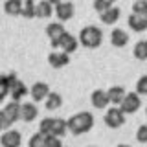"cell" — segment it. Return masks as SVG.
<instances>
[{
	"mask_svg": "<svg viewBox=\"0 0 147 147\" xmlns=\"http://www.w3.org/2000/svg\"><path fill=\"white\" fill-rule=\"evenodd\" d=\"M112 7H114L112 0H96V2H94V9L99 13V15L107 13L109 9H112Z\"/></svg>",
	"mask_w": 147,
	"mask_h": 147,
	"instance_id": "484cf974",
	"label": "cell"
},
{
	"mask_svg": "<svg viewBox=\"0 0 147 147\" xmlns=\"http://www.w3.org/2000/svg\"><path fill=\"white\" fill-rule=\"evenodd\" d=\"M70 63V55L68 53H64V52H52L48 55V64L52 68H64L66 64Z\"/></svg>",
	"mask_w": 147,
	"mask_h": 147,
	"instance_id": "8fae6325",
	"label": "cell"
},
{
	"mask_svg": "<svg viewBox=\"0 0 147 147\" xmlns=\"http://www.w3.org/2000/svg\"><path fill=\"white\" fill-rule=\"evenodd\" d=\"M66 121H68V132H72V134H85L94 127L92 112H77L70 116Z\"/></svg>",
	"mask_w": 147,
	"mask_h": 147,
	"instance_id": "7a4b0ae2",
	"label": "cell"
},
{
	"mask_svg": "<svg viewBox=\"0 0 147 147\" xmlns=\"http://www.w3.org/2000/svg\"><path fill=\"white\" fill-rule=\"evenodd\" d=\"M22 17H26V18L37 17V4L31 2V0H26L24 6H22Z\"/></svg>",
	"mask_w": 147,
	"mask_h": 147,
	"instance_id": "d4e9b609",
	"label": "cell"
},
{
	"mask_svg": "<svg viewBox=\"0 0 147 147\" xmlns=\"http://www.w3.org/2000/svg\"><path fill=\"white\" fill-rule=\"evenodd\" d=\"M103 42V31L98 26H85L79 33V44H83L85 48L96 50L99 48V44Z\"/></svg>",
	"mask_w": 147,
	"mask_h": 147,
	"instance_id": "277c9868",
	"label": "cell"
},
{
	"mask_svg": "<svg viewBox=\"0 0 147 147\" xmlns=\"http://www.w3.org/2000/svg\"><path fill=\"white\" fill-rule=\"evenodd\" d=\"M28 92H30V88L22 83L20 79H13V85H11V101H18L20 103V99H24L28 96Z\"/></svg>",
	"mask_w": 147,
	"mask_h": 147,
	"instance_id": "7c38bea8",
	"label": "cell"
},
{
	"mask_svg": "<svg viewBox=\"0 0 147 147\" xmlns=\"http://www.w3.org/2000/svg\"><path fill=\"white\" fill-rule=\"evenodd\" d=\"M136 140L140 144H147V125H140L136 131Z\"/></svg>",
	"mask_w": 147,
	"mask_h": 147,
	"instance_id": "f546056e",
	"label": "cell"
},
{
	"mask_svg": "<svg viewBox=\"0 0 147 147\" xmlns=\"http://www.w3.org/2000/svg\"><path fill=\"white\" fill-rule=\"evenodd\" d=\"M127 114L123 112L119 107H110L107 112H105V125L110 127V129H118V127H121L123 123H125V118Z\"/></svg>",
	"mask_w": 147,
	"mask_h": 147,
	"instance_id": "8992f818",
	"label": "cell"
},
{
	"mask_svg": "<svg viewBox=\"0 0 147 147\" xmlns=\"http://www.w3.org/2000/svg\"><path fill=\"white\" fill-rule=\"evenodd\" d=\"M50 86L46 85L44 81H37L31 85V88H30V96H31V99L33 101H46V98L50 96Z\"/></svg>",
	"mask_w": 147,
	"mask_h": 147,
	"instance_id": "9c48e42d",
	"label": "cell"
},
{
	"mask_svg": "<svg viewBox=\"0 0 147 147\" xmlns=\"http://www.w3.org/2000/svg\"><path fill=\"white\" fill-rule=\"evenodd\" d=\"M140 107H142V99H140V94H136V92H127L123 103L119 105V109L125 114H134L140 110Z\"/></svg>",
	"mask_w": 147,
	"mask_h": 147,
	"instance_id": "ba28073f",
	"label": "cell"
},
{
	"mask_svg": "<svg viewBox=\"0 0 147 147\" xmlns=\"http://www.w3.org/2000/svg\"><path fill=\"white\" fill-rule=\"evenodd\" d=\"M52 15H55V6H53L52 0H42V2L37 4V17L48 18Z\"/></svg>",
	"mask_w": 147,
	"mask_h": 147,
	"instance_id": "d6986e66",
	"label": "cell"
},
{
	"mask_svg": "<svg viewBox=\"0 0 147 147\" xmlns=\"http://www.w3.org/2000/svg\"><path fill=\"white\" fill-rule=\"evenodd\" d=\"M77 46H79V39H76L72 33H64L61 39H57V40H53L52 42V48L55 50V52H64V53H74L77 50Z\"/></svg>",
	"mask_w": 147,
	"mask_h": 147,
	"instance_id": "5b68a950",
	"label": "cell"
},
{
	"mask_svg": "<svg viewBox=\"0 0 147 147\" xmlns=\"http://www.w3.org/2000/svg\"><path fill=\"white\" fill-rule=\"evenodd\" d=\"M145 116H147V109H145Z\"/></svg>",
	"mask_w": 147,
	"mask_h": 147,
	"instance_id": "d6a6232c",
	"label": "cell"
},
{
	"mask_svg": "<svg viewBox=\"0 0 147 147\" xmlns=\"http://www.w3.org/2000/svg\"><path fill=\"white\" fill-rule=\"evenodd\" d=\"M136 94L140 96H147V76H142L136 81Z\"/></svg>",
	"mask_w": 147,
	"mask_h": 147,
	"instance_id": "f1b7e54d",
	"label": "cell"
},
{
	"mask_svg": "<svg viewBox=\"0 0 147 147\" xmlns=\"http://www.w3.org/2000/svg\"><path fill=\"white\" fill-rule=\"evenodd\" d=\"M39 116V109H37L35 103H22V119L24 121H33V119Z\"/></svg>",
	"mask_w": 147,
	"mask_h": 147,
	"instance_id": "ffe728a7",
	"label": "cell"
},
{
	"mask_svg": "<svg viewBox=\"0 0 147 147\" xmlns=\"http://www.w3.org/2000/svg\"><path fill=\"white\" fill-rule=\"evenodd\" d=\"M44 140H46V136L42 132H37V134H33L30 140H28V147H42Z\"/></svg>",
	"mask_w": 147,
	"mask_h": 147,
	"instance_id": "83f0119b",
	"label": "cell"
},
{
	"mask_svg": "<svg viewBox=\"0 0 147 147\" xmlns=\"http://www.w3.org/2000/svg\"><path fill=\"white\" fill-rule=\"evenodd\" d=\"M127 24L132 31H145L147 30V17H140V15H131L127 18Z\"/></svg>",
	"mask_w": 147,
	"mask_h": 147,
	"instance_id": "ac0fdd59",
	"label": "cell"
},
{
	"mask_svg": "<svg viewBox=\"0 0 147 147\" xmlns=\"http://www.w3.org/2000/svg\"><path fill=\"white\" fill-rule=\"evenodd\" d=\"M22 6H24V2H20V0H7L6 4H4V11L7 13V15H22Z\"/></svg>",
	"mask_w": 147,
	"mask_h": 147,
	"instance_id": "44dd1931",
	"label": "cell"
},
{
	"mask_svg": "<svg viewBox=\"0 0 147 147\" xmlns=\"http://www.w3.org/2000/svg\"><path fill=\"white\" fill-rule=\"evenodd\" d=\"M15 77V74H4L0 77V101H6L7 96H11V85Z\"/></svg>",
	"mask_w": 147,
	"mask_h": 147,
	"instance_id": "4fadbf2b",
	"label": "cell"
},
{
	"mask_svg": "<svg viewBox=\"0 0 147 147\" xmlns=\"http://www.w3.org/2000/svg\"><path fill=\"white\" fill-rule=\"evenodd\" d=\"M64 33H66V30H64L63 22H52V24L46 26V35H48L50 42H53V40L61 39Z\"/></svg>",
	"mask_w": 147,
	"mask_h": 147,
	"instance_id": "2e32d148",
	"label": "cell"
},
{
	"mask_svg": "<svg viewBox=\"0 0 147 147\" xmlns=\"http://www.w3.org/2000/svg\"><path fill=\"white\" fill-rule=\"evenodd\" d=\"M17 119H22V103L18 101H9L2 107L0 110V129L4 132L9 131V127L17 121Z\"/></svg>",
	"mask_w": 147,
	"mask_h": 147,
	"instance_id": "6da1fadb",
	"label": "cell"
},
{
	"mask_svg": "<svg viewBox=\"0 0 147 147\" xmlns=\"http://www.w3.org/2000/svg\"><path fill=\"white\" fill-rule=\"evenodd\" d=\"M134 57L138 61H147V40H138L134 44Z\"/></svg>",
	"mask_w": 147,
	"mask_h": 147,
	"instance_id": "cb8c5ba5",
	"label": "cell"
},
{
	"mask_svg": "<svg viewBox=\"0 0 147 147\" xmlns=\"http://www.w3.org/2000/svg\"><path fill=\"white\" fill-rule=\"evenodd\" d=\"M90 101H92V105H94L96 109H105L107 105H110L107 90H101V88L92 92V94H90Z\"/></svg>",
	"mask_w": 147,
	"mask_h": 147,
	"instance_id": "5bb4252c",
	"label": "cell"
},
{
	"mask_svg": "<svg viewBox=\"0 0 147 147\" xmlns=\"http://www.w3.org/2000/svg\"><path fill=\"white\" fill-rule=\"evenodd\" d=\"M119 7H116L114 6L112 9H109L107 13H103V15H99V18H101V22L103 24H107V26H112V24H116L118 22V18H119Z\"/></svg>",
	"mask_w": 147,
	"mask_h": 147,
	"instance_id": "7402d4cb",
	"label": "cell"
},
{
	"mask_svg": "<svg viewBox=\"0 0 147 147\" xmlns=\"http://www.w3.org/2000/svg\"><path fill=\"white\" fill-rule=\"evenodd\" d=\"M42 147H63L61 144V138H55V136H46L44 145Z\"/></svg>",
	"mask_w": 147,
	"mask_h": 147,
	"instance_id": "4dcf8cb0",
	"label": "cell"
},
{
	"mask_svg": "<svg viewBox=\"0 0 147 147\" xmlns=\"http://www.w3.org/2000/svg\"><path fill=\"white\" fill-rule=\"evenodd\" d=\"M132 13L140 17H147V0H136L132 4Z\"/></svg>",
	"mask_w": 147,
	"mask_h": 147,
	"instance_id": "4316f807",
	"label": "cell"
},
{
	"mask_svg": "<svg viewBox=\"0 0 147 147\" xmlns=\"http://www.w3.org/2000/svg\"><path fill=\"white\" fill-rule=\"evenodd\" d=\"M107 94H109L110 103H112L114 107H119V105L123 103V99H125L127 92H125V88H123V86H110V88L107 90Z\"/></svg>",
	"mask_w": 147,
	"mask_h": 147,
	"instance_id": "9a60e30c",
	"label": "cell"
},
{
	"mask_svg": "<svg viewBox=\"0 0 147 147\" xmlns=\"http://www.w3.org/2000/svg\"><path fill=\"white\" fill-rule=\"evenodd\" d=\"M0 144H2V147H20L22 136H20V132H18V131L9 129V131L2 132V136H0Z\"/></svg>",
	"mask_w": 147,
	"mask_h": 147,
	"instance_id": "30bf717a",
	"label": "cell"
},
{
	"mask_svg": "<svg viewBox=\"0 0 147 147\" xmlns=\"http://www.w3.org/2000/svg\"><path fill=\"white\" fill-rule=\"evenodd\" d=\"M55 6V17L59 18V22H66L70 20L76 13V7H74L72 2H59V0H52Z\"/></svg>",
	"mask_w": 147,
	"mask_h": 147,
	"instance_id": "52a82bcc",
	"label": "cell"
},
{
	"mask_svg": "<svg viewBox=\"0 0 147 147\" xmlns=\"http://www.w3.org/2000/svg\"><path fill=\"white\" fill-rule=\"evenodd\" d=\"M39 132H42L44 136L63 138L68 132V121L61 118H44L39 123Z\"/></svg>",
	"mask_w": 147,
	"mask_h": 147,
	"instance_id": "3957f363",
	"label": "cell"
},
{
	"mask_svg": "<svg viewBox=\"0 0 147 147\" xmlns=\"http://www.w3.org/2000/svg\"><path fill=\"white\" fill-rule=\"evenodd\" d=\"M118 147H129V145H127V144H119Z\"/></svg>",
	"mask_w": 147,
	"mask_h": 147,
	"instance_id": "1f68e13d",
	"label": "cell"
},
{
	"mask_svg": "<svg viewBox=\"0 0 147 147\" xmlns=\"http://www.w3.org/2000/svg\"><path fill=\"white\" fill-rule=\"evenodd\" d=\"M110 42H112L116 48H123V46L129 44V33L123 30H112V33H110Z\"/></svg>",
	"mask_w": 147,
	"mask_h": 147,
	"instance_id": "e0dca14e",
	"label": "cell"
},
{
	"mask_svg": "<svg viewBox=\"0 0 147 147\" xmlns=\"http://www.w3.org/2000/svg\"><path fill=\"white\" fill-rule=\"evenodd\" d=\"M61 105H63V96L59 92H50V96L44 101V107L48 110H55V109L61 107Z\"/></svg>",
	"mask_w": 147,
	"mask_h": 147,
	"instance_id": "603a6c76",
	"label": "cell"
}]
</instances>
